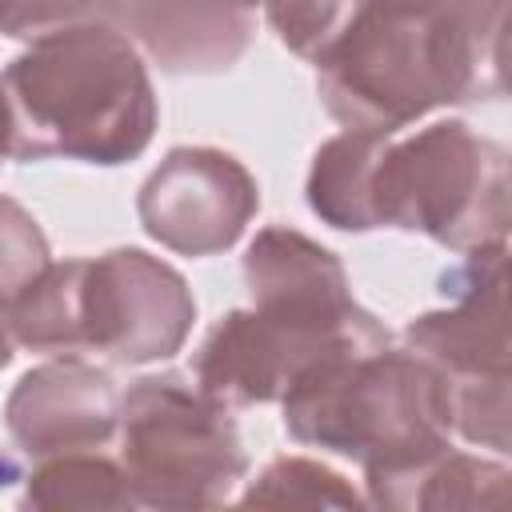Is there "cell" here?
<instances>
[{
  "instance_id": "cell-19",
  "label": "cell",
  "mask_w": 512,
  "mask_h": 512,
  "mask_svg": "<svg viewBox=\"0 0 512 512\" xmlns=\"http://www.w3.org/2000/svg\"><path fill=\"white\" fill-rule=\"evenodd\" d=\"M48 264H52V252L36 216L12 196H0V296L12 300Z\"/></svg>"
},
{
  "instance_id": "cell-18",
  "label": "cell",
  "mask_w": 512,
  "mask_h": 512,
  "mask_svg": "<svg viewBox=\"0 0 512 512\" xmlns=\"http://www.w3.org/2000/svg\"><path fill=\"white\" fill-rule=\"evenodd\" d=\"M356 4L360 0H264V12L288 52L316 60L344 32Z\"/></svg>"
},
{
  "instance_id": "cell-10",
  "label": "cell",
  "mask_w": 512,
  "mask_h": 512,
  "mask_svg": "<svg viewBox=\"0 0 512 512\" xmlns=\"http://www.w3.org/2000/svg\"><path fill=\"white\" fill-rule=\"evenodd\" d=\"M4 424L32 460L60 452H92L116 436L120 388L108 368L80 356H56L16 380L4 400Z\"/></svg>"
},
{
  "instance_id": "cell-11",
  "label": "cell",
  "mask_w": 512,
  "mask_h": 512,
  "mask_svg": "<svg viewBox=\"0 0 512 512\" xmlns=\"http://www.w3.org/2000/svg\"><path fill=\"white\" fill-rule=\"evenodd\" d=\"M96 12L168 76L228 72L256 36L236 0H96Z\"/></svg>"
},
{
  "instance_id": "cell-16",
  "label": "cell",
  "mask_w": 512,
  "mask_h": 512,
  "mask_svg": "<svg viewBox=\"0 0 512 512\" xmlns=\"http://www.w3.org/2000/svg\"><path fill=\"white\" fill-rule=\"evenodd\" d=\"M20 504L36 512H72V508L124 512V508H136V496L128 488L124 464L92 448V452L40 456L36 468L24 476Z\"/></svg>"
},
{
  "instance_id": "cell-21",
  "label": "cell",
  "mask_w": 512,
  "mask_h": 512,
  "mask_svg": "<svg viewBox=\"0 0 512 512\" xmlns=\"http://www.w3.org/2000/svg\"><path fill=\"white\" fill-rule=\"evenodd\" d=\"M12 332H8V300L0 296V368H8L12 364Z\"/></svg>"
},
{
  "instance_id": "cell-6",
  "label": "cell",
  "mask_w": 512,
  "mask_h": 512,
  "mask_svg": "<svg viewBox=\"0 0 512 512\" xmlns=\"http://www.w3.org/2000/svg\"><path fill=\"white\" fill-rule=\"evenodd\" d=\"M448 308L424 312L404 340L448 384V424L468 444L508 452V244L464 252L444 272Z\"/></svg>"
},
{
  "instance_id": "cell-4",
  "label": "cell",
  "mask_w": 512,
  "mask_h": 512,
  "mask_svg": "<svg viewBox=\"0 0 512 512\" xmlns=\"http://www.w3.org/2000/svg\"><path fill=\"white\" fill-rule=\"evenodd\" d=\"M508 152L464 120L384 136L372 164V228L424 232L452 252L508 244Z\"/></svg>"
},
{
  "instance_id": "cell-9",
  "label": "cell",
  "mask_w": 512,
  "mask_h": 512,
  "mask_svg": "<svg viewBox=\"0 0 512 512\" xmlns=\"http://www.w3.org/2000/svg\"><path fill=\"white\" fill-rule=\"evenodd\" d=\"M256 208V176L232 152L208 144L168 148L136 196L140 228L180 256L228 252Z\"/></svg>"
},
{
  "instance_id": "cell-15",
  "label": "cell",
  "mask_w": 512,
  "mask_h": 512,
  "mask_svg": "<svg viewBox=\"0 0 512 512\" xmlns=\"http://www.w3.org/2000/svg\"><path fill=\"white\" fill-rule=\"evenodd\" d=\"M80 280H84V256L52 260L40 276H32L8 300L12 344L48 356H84Z\"/></svg>"
},
{
  "instance_id": "cell-24",
  "label": "cell",
  "mask_w": 512,
  "mask_h": 512,
  "mask_svg": "<svg viewBox=\"0 0 512 512\" xmlns=\"http://www.w3.org/2000/svg\"><path fill=\"white\" fill-rule=\"evenodd\" d=\"M236 4H240V8H248V12H252V8H256V4H264V0H236Z\"/></svg>"
},
{
  "instance_id": "cell-14",
  "label": "cell",
  "mask_w": 512,
  "mask_h": 512,
  "mask_svg": "<svg viewBox=\"0 0 512 512\" xmlns=\"http://www.w3.org/2000/svg\"><path fill=\"white\" fill-rule=\"evenodd\" d=\"M380 132H340L324 140L308 168V208L336 232H372V164Z\"/></svg>"
},
{
  "instance_id": "cell-17",
  "label": "cell",
  "mask_w": 512,
  "mask_h": 512,
  "mask_svg": "<svg viewBox=\"0 0 512 512\" xmlns=\"http://www.w3.org/2000/svg\"><path fill=\"white\" fill-rule=\"evenodd\" d=\"M240 504L260 508H360V492L320 460L280 456L244 492Z\"/></svg>"
},
{
  "instance_id": "cell-7",
  "label": "cell",
  "mask_w": 512,
  "mask_h": 512,
  "mask_svg": "<svg viewBox=\"0 0 512 512\" xmlns=\"http://www.w3.org/2000/svg\"><path fill=\"white\" fill-rule=\"evenodd\" d=\"M384 344H392V332L356 300L336 312L232 308L196 348L192 380L224 408H252L284 400L300 376L340 352H376Z\"/></svg>"
},
{
  "instance_id": "cell-1",
  "label": "cell",
  "mask_w": 512,
  "mask_h": 512,
  "mask_svg": "<svg viewBox=\"0 0 512 512\" xmlns=\"http://www.w3.org/2000/svg\"><path fill=\"white\" fill-rule=\"evenodd\" d=\"M504 0H360L312 60L324 112L348 132L396 136L432 108L500 100Z\"/></svg>"
},
{
  "instance_id": "cell-5",
  "label": "cell",
  "mask_w": 512,
  "mask_h": 512,
  "mask_svg": "<svg viewBox=\"0 0 512 512\" xmlns=\"http://www.w3.org/2000/svg\"><path fill=\"white\" fill-rule=\"evenodd\" d=\"M120 464L136 504L196 512L232 500L248 456L232 408L180 372L140 376L120 392Z\"/></svg>"
},
{
  "instance_id": "cell-13",
  "label": "cell",
  "mask_w": 512,
  "mask_h": 512,
  "mask_svg": "<svg viewBox=\"0 0 512 512\" xmlns=\"http://www.w3.org/2000/svg\"><path fill=\"white\" fill-rule=\"evenodd\" d=\"M244 284L252 292V308L336 312L352 304L340 256L284 224L256 232L244 252Z\"/></svg>"
},
{
  "instance_id": "cell-12",
  "label": "cell",
  "mask_w": 512,
  "mask_h": 512,
  "mask_svg": "<svg viewBox=\"0 0 512 512\" xmlns=\"http://www.w3.org/2000/svg\"><path fill=\"white\" fill-rule=\"evenodd\" d=\"M508 464L488 456L456 452L452 444L364 468L368 504L388 512H452V508H504L508 500Z\"/></svg>"
},
{
  "instance_id": "cell-20",
  "label": "cell",
  "mask_w": 512,
  "mask_h": 512,
  "mask_svg": "<svg viewBox=\"0 0 512 512\" xmlns=\"http://www.w3.org/2000/svg\"><path fill=\"white\" fill-rule=\"evenodd\" d=\"M96 16V0H12L4 32L12 40H40L48 32L84 24Z\"/></svg>"
},
{
  "instance_id": "cell-2",
  "label": "cell",
  "mask_w": 512,
  "mask_h": 512,
  "mask_svg": "<svg viewBox=\"0 0 512 512\" xmlns=\"http://www.w3.org/2000/svg\"><path fill=\"white\" fill-rule=\"evenodd\" d=\"M8 160H84L100 168L144 156L160 104L144 56L104 20L32 40L0 72Z\"/></svg>"
},
{
  "instance_id": "cell-22",
  "label": "cell",
  "mask_w": 512,
  "mask_h": 512,
  "mask_svg": "<svg viewBox=\"0 0 512 512\" xmlns=\"http://www.w3.org/2000/svg\"><path fill=\"white\" fill-rule=\"evenodd\" d=\"M8 160V112H4V92H0V164Z\"/></svg>"
},
{
  "instance_id": "cell-8",
  "label": "cell",
  "mask_w": 512,
  "mask_h": 512,
  "mask_svg": "<svg viewBox=\"0 0 512 512\" xmlns=\"http://www.w3.org/2000/svg\"><path fill=\"white\" fill-rule=\"evenodd\" d=\"M196 320L188 280L144 248H112L84 256L80 324L84 356H108L112 364H152L184 348Z\"/></svg>"
},
{
  "instance_id": "cell-3",
  "label": "cell",
  "mask_w": 512,
  "mask_h": 512,
  "mask_svg": "<svg viewBox=\"0 0 512 512\" xmlns=\"http://www.w3.org/2000/svg\"><path fill=\"white\" fill-rule=\"evenodd\" d=\"M280 408L292 440L348 456L360 468L452 444L448 384L412 348L340 352L300 376Z\"/></svg>"
},
{
  "instance_id": "cell-23",
  "label": "cell",
  "mask_w": 512,
  "mask_h": 512,
  "mask_svg": "<svg viewBox=\"0 0 512 512\" xmlns=\"http://www.w3.org/2000/svg\"><path fill=\"white\" fill-rule=\"evenodd\" d=\"M8 8H12V0H0V32H4V20H8Z\"/></svg>"
}]
</instances>
